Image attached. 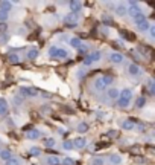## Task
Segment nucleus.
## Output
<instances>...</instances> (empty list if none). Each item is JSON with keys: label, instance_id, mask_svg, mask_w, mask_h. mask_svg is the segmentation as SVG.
Returning a JSON list of instances; mask_svg holds the SVG:
<instances>
[{"label": "nucleus", "instance_id": "obj_1", "mask_svg": "<svg viewBox=\"0 0 155 165\" xmlns=\"http://www.w3.org/2000/svg\"><path fill=\"white\" fill-rule=\"evenodd\" d=\"M131 98H132V90L131 89H123L119 92V98H117V106L120 109H128L131 104Z\"/></svg>", "mask_w": 155, "mask_h": 165}, {"label": "nucleus", "instance_id": "obj_2", "mask_svg": "<svg viewBox=\"0 0 155 165\" xmlns=\"http://www.w3.org/2000/svg\"><path fill=\"white\" fill-rule=\"evenodd\" d=\"M111 82H113V77H110V75H100V77H97L94 80V89L97 92H104L107 89V86H110Z\"/></svg>", "mask_w": 155, "mask_h": 165}, {"label": "nucleus", "instance_id": "obj_3", "mask_svg": "<svg viewBox=\"0 0 155 165\" xmlns=\"http://www.w3.org/2000/svg\"><path fill=\"white\" fill-rule=\"evenodd\" d=\"M128 5H129V6L126 8V14H128L129 17L137 18V17L143 15V11H142V8H140V5H138L137 2H129Z\"/></svg>", "mask_w": 155, "mask_h": 165}, {"label": "nucleus", "instance_id": "obj_4", "mask_svg": "<svg viewBox=\"0 0 155 165\" xmlns=\"http://www.w3.org/2000/svg\"><path fill=\"white\" fill-rule=\"evenodd\" d=\"M79 14H73V12H69L64 18H62V22H64V25L67 26V28H76L78 23H79Z\"/></svg>", "mask_w": 155, "mask_h": 165}, {"label": "nucleus", "instance_id": "obj_5", "mask_svg": "<svg viewBox=\"0 0 155 165\" xmlns=\"http://www.w3.org/2000/svg\"><path fill=\"white\" fill-rule=\"evenodd\" d=\"M134 25L138 28V31H148L149 29V26H151V23L148 22V18L145 17V14L143 15H140V17H137V18H134Z\"/></svg>", "mask_w": 155, "mask_h": 165}, {"label": "nucleus", "instance_id": "obj_6", "mask_svg": "<svg viewBox=\"0 0 155 165\" xmlns=\"http://www.w3.org/2000/svg\"><path fill=\"white\" fill-rule=\"evenodd\" d=\"M20 93H21L23 96H26V98H35V96L38 95V90L34 89V87L23 86V87H20Z\"/></svg>", "mask_w": 155, "mask_h": 165}, {"label": "nucleus", "instance_id": "obj_7", "mask_svg": "<svg viewBox=\"0 0 155 165\" xmlns=\"http://www.w3.org/2000/svg\"><path fill=\"white\" fill-rule=\"evenodd\" d=\"M72 142H73V147H75V148H79V150H82V148L87 147V139H85L84 136H78Z\"/></svg>", "mask_w": 155, "mask_h": 165}, {"label": "nucleus", "instance_id": "obj_8", "mask_svg": "<svg viewBox=\"0 0 155 165\" xmlns=\"http://www.w3.org/2000/svg\"><path fill=\"white\" fill-rule=\"evenodd\" d=\"M128 74H129L131 77H140V75H142V69H140V66L131 63V64L128 66Z\"/></svg>", "mask_w": 155, "mask_h": 165}, {"label": "nucleus", "instance_id": "obj_9", "mask_svg": "<svg viewBox=\"0 0 155 165\" xmlns=\"http://www.w3.org/2000/svg\"><path fill=\"white\" fill-rule=\"evenodd\" d=\"M26 138L31 139V141H37V139L41 138V131H40L38 128H31V130L26 131Z\"/></svg>", "mask_w": 155, "mask_h": 165}, {"label": "nucleus", "instance_id": "obj_10", "mask_svg": "<svg viewBox=\"0 0 155 165\" xmlns=\"http://www.w3.org/2000/svg\"><path fill=\"white\" fill-rule=\"evenodd\" d=\"M69 9L73 14H79V11L82 9V3L78 0H72V2H69Z\"/></svg>", "mask_w": 155, "mask_h": 165}, {"label": "nucleus", "instance_id": "obj_11", "mask_svg": "<svg viewBox=\"0 0 155 165\" xmlns=\"http://www.w3.org/2000/svg\"><path fill=\"white\" fill-rule=\"evenodd\" d=\"M110 61H111L113 64H120V63H123V55L119 54V52H113V54L110 55Z\"/></svg>", "mask_w": 155, "mask_h": 165}, {"label": "nucleus", "instance_id": "obj_12", "mask_svg": "<svg viewBox=\"0 0 155 165\" xmlns=\"http://www.w3.org/2000/svg\"><path fill=\"white\" fill-rule=\"evenodd\" d=\"M108 161H110V164H111V165H122V164H123V158H122L120 155H117V153L111 155Z\"/></svg>", "mask_w": 155, "mask_h": 165}, {"label": "nucleus", "instance_id": "obj_13", "mask_svg": "<svg viewBox=\"0 0 155 165\" xmlns=\"http://www.w3.org/2000/svg\"><path fill=\"white\" fill-rule=\"evenodd\" d=\"M122 128L126 130V131H131V130L135 128V123H134L132 119H125V121L122 123Z\"/></svg>", "mask_w": 155, "mask_h": 165}, {"label": "nucleus", "instance_id": "obj_14", "mask_svg": "<svg viewBox=\"0 0 155 165\" xmlns=\"http://www.w3.org/2000/svg\"><path fill=\"white\" fill-rule=\"evenodd\" d=\"M67 57H69V52H67L66 49H62V47H58V49H56L55 58H58V60H66Z\"/></svg>", "mask_w": 155, "mask_h": 165}, {"label": "nucleus", "instance_id": "obj_15", "mask_svg": "<svg viewBox=\"0 0 155 165\" xmlns=\"http://www.w3.org/2000/svg\"><path fill=\"white\" fill-rule=\"evenodd\" d=\"M8 110H9V106H8L6 99L0 98V116H5L8 113Z\"/></svg>", "mask_w": 155, "mask_h": 165}, {"label": "nucleus", "instance_id": "obj_16", "mask_svg": "<svg viewBox=\"0 0 155 165\" xmlns=\"http://www.w3.org/2000/svg\"><path fill=\"white\" fill-rule=\"evenodd\" d=\"M46 162H47V165H61V159H59L58 156L52 155V156H47V158H46Z\"/></svg>", "mask_w": 155, "mask_h": 165}, {"label": "nucleus", "instance_id": "obj_17", "mask_svg": "<svg viewBox=\"0 0 155 165\" xmlns=\"http://www.w3.org/2000/svg\"><path fill=\"white\" fill-rule=\"evenodd\" d=\"M107 96H108V99H117L119 98V89H116V87L108 89L107 90Z\"/></svg>", "mask_w": 155, "mask_h": 165}, {"label": "nucleus", "instance_id": "obj_18", "mask_svg": "<svg viewBox=\"0 0 155 165\" xmlns=\"http://www.w3.org/2000/svg\"><path fill=\"white\" fill-rule=\"evenodd\" d=\"M40 50L38 47H31L29 50H28V60H35L37 57H38Z\"/></svg>", "mask_w": 155, "mask_h": 165}, {"label": "nucleus", "instance_id": "obj_19", "mask_svg": "<svg viewBox=\"0 0 155 165\" xmlns=\"http://www.w3.org/2000/svg\"><path fill=\"white\" fill-rule=\"evenodd\" d=\"M20 60H21V58H20L18 54H9V55H8V61H9L11 64H18Z\"/></svg>", "mask_w": 155, "mask_h": 165}, {"label": "nucleus", "instance_id": "obj_20", "mask_svg": "<svg viewBox=\"0 0 155 165\" xmlns=\"http://www.w3.org/2000/svg\"><path fill=\"white\" fill-rule=\"evenodd\" d=\"M114 12H116V15H119V17H123L125 14H126V6L125 5H117L116 9H114Z\"/></svg>", "mask_w": 155, "mask_h": 165}, {"label": "nucleus", "instance_id": "obj_21", "mask_svg": "<svg viewBox=\"0 0 155 165\" xmlns=\"http://www.w3.org/2000/svg\"><path fill=\"white\" fill-rule=\"evenodd\" d=\"M88 57H90L91 63H96V61H99V60L102 58V54H100V50H94V52H91Z\"/></svg>", "mask_w": 155, "mask_h": 165}, {"label": "nucleus", "instance_id": "obj_22", "mask_svg": "<svg viewBox=\"0 0 155 165\" xmlns=\"http://www.w3.org/2000/svg\"><path fill=\"white\" fill-rule=\"evenodd\" d=\"M69 44H70L72 47L78 49V47L82 44V41H81V38H79V37H72V38H69Z\"/></svg>", "mask_w": 155, "mask_h": 165}, {"label": "nucleus", "instance_id": "obj_23", "mask_svg": "<svg viewBox=\"0 0 155 165\" xmlns=\"http://www.w3.org/2000/svg\"><path fill=\"white\" fill-rule=\"evenodd\" d=\"M146 106V98L145 96H138L135 101V109H143Z\"/></svg>", "mask_w": 155, "mask_h": 165}, {"label": "nucleus", "instance_id": "obj_24", "mask_svg": "<svg viewBox=\"0 0 155 165\" xmlns=\"http://www.w3.org/2000/svg\"><path fill=\"white\" fill-rule=\"evenodd\" d=\"M87 130H88V124L87 123H79L78 124V127H76V131L78 133H87Z\"/></svg>", "mask_w": 155, "mask_h": 165}, {"label": "nucleus", "instance_id": "obj_25", "mask_svg": "<svg viewBox=\"0 0 155 165\" xmlns=\"http://www.w3.org/2000/svg\"><path fill=\"white\" fill-rule=\"evenodd\" d=\"M44 145H46L47 148H53V147L56 145V141H55L53 138H46V139H44Z\"/></svg>", "mask_w": 155, "mask_h": 165}, {"label": "nucleus", "instance_id": "obj_26", "mask_svg": "<svg viewBox=\"0 0 155 165\" xmlns=\"http://www.w3.org/2000/svg\"><path fill=\"white\" fill-rule=\"evenodd\" d=\"M9 158H12V155H11V151H9V150H2V151H0V159H2V161H5V162H6Z\"/></svg>", "mask_w": 155, "mask_h": 165}, {"label": "nucleus", "instance_id": "obj_27", "mask_svg": "<svg viewBox=\"0 0 155 165\" xmlns=\"http://www.w3.org/2000/svg\"><path fill=\"white\" fill-rule=\"evenodd\" d=\"M8 17H9V11H5V9L0 8V22L5 23V22L8 20Z\"/></svg>", "mask_w": 155, "mask_h": 165}, {"label": "nucleus", "instance_id": "obj_28", "mask_svg": "<svg viewBox=\"0 0 155 165\" xmlns=\"http://www.w3.org/2000/svg\"><path fill=\"white\" fill-rule=\"evenodd\" d=\"M0 8L5 9V11H9V9L12 8V2H6V0H3V2H0Z\"/></svg>", "mask_w": 155, "mask_h": 165}, {"label": "nucleus", "instance_id": "obj_29", "mask_svg": "<svg viewBox=\"0 0 155 165\" xmlns=\"http://www.w3.org/2000/svg\"><path fill=\"white\" fill-rule=\"evenodd\" d=\"M120 34H122V37H123L125 40H134V38H135V37H134V34L126 32V31H120Z\"/></svg>", "mask_w": 155, "mask_h": 165}, {"label": "nucleus", "instance_id": "obj_30", "mask_svg": "<svg viewBox=\"0 0 155 165\" xmlns=\"http://www.w3.org/2000/svg\"><path fill=\"white\" fill-rule=\"evenodd\" d=\"M62 148H64L66 151H69V150H73L75 147H73V142H72V141H64V144H62Z\"/></svg>", "mask_w": 155, "mask_h": 165}, {"label": "nucleus", "instance_id": "obj_31", "mask_svg": "<svg viewBox=\"0 0 155 165\" xmlns=\"http://www.w3.org/2000/svg\"><path fill=\"white\" fill-rule=\"evenodd\" d=\"M29 153H31L32 156H35V158H37V156L41 155V150H40L38 147H31V148H29Z\"/></svg>", "mask_w": 155, "mask_h": 165}, {"label": "nucleus", "instance_id": "obj_32", "mask_svg": "<svg viewBox=\"0 0 155 165\" xmlns=\"http://www.w3.org/2000/svg\"><path fill=\"white\" fill-rule=\"evenodd\" d=\"M5 165H20V161H18L17 158H9V159L5 162Z\"/></svg>", "mask_w": 155, "mask_h": 165}, {"label": "nucleus", "instance_id": "obj_33", "mask_svg": "<svg viewBox=\"0 0 155 165\" xmlns=\"http://www.w3.org/2000/svg\"><path fill=\"white\" fill-rule=\"evenodd\" d=\"M61 164L62 165H75V159H72V158H64V159L61 161Z\"/></svg>", "mask_w": 155, "mask_h": 165}, {"label": "nucleus", "instance_id": "obj_34", "mask_svg": "<svg viewBox=\"0 0 155 165\" xmlns=\"http://www.w3.org/2000/svg\"><path fill=\"white\" fill-rule=\"evenodd\" d=\"M56 46H50L49 47V57H52V58H55V54H56Z\"/></svg>", "mask_w": 155, "mask_h": 165}, {"label": "nucleus", "instance_id": "obj_35", "mask_svg": "<svg viewBox=\"0 0 155 165\" xmlns=\"http://www.w3.org/2000/svg\"><path fill=\"white\" fill-rule=\"evenodd\" d=\"M91 165H104V159L102 158H94L91 161Z\"/></svg>", "mask_w": 155, "mask_h": 165}, {"label": "nucleus", "instance_id": "obj_36", "mask_svg": "<svg viewBox=\"0 0 155 165\" xmlns=\"http://www.w3.org/2000/svg\"><path fill=\"white\" fill-rule=\"evenodd\" d=\"M148 31H149V37H151V38H155V26L154 25H151Z\"/></svg>", "mask_w": 155, "mask_h": 165}, {"label": "nucleus", "instance_id": "obj_37", "mask_svg": "<svg viewBox=\"0 0 155 165\" xmlns=\"http://www.w3.org/2000/svg\"><path fill=\"white\" fill-rule=\"evenodd\" d=\"M91 64H93V63H91L90 57H88V55H85V58H84V66H87V67H88V66H91Z\"/></svg>", "mask_w": 155, "mask_h": 165}, {"label": "nucleus", "instance_id": "obj_38", "mask_svg": "<svg viewBox=\"0 0 155 165\" xmlns=\"http://www.w3.org/2000/svg\"><path fill=\"white\" fill-rule=\"evenodd\" d=\"M78 50H79L81 54H85V52H87V46H85V44H81V46L78 47Z\"/></svg>", "mask_w": 155, "mask_h": 165}, {"label": "nucleus", "instance_id": "obj_39", "mask_svg": "<svg viewBox=\"0 0 155 165\" xmlns=\"http://www.w3.org/2000/svg\"><path fill=\"white\" fill-rule=\"evenodd\" d=\"M8 29V23H0V32H5Z\"/></svg>", "mask_w": 155, "mask_h": 165}, {"label": "nucleus", "instance_id": "obj_40", "mask_svg": "<svg viewBox=\"0 0 155 165\" xmlns=\"http://www.w3.org/2000/svg\"><path fill=\"white\" fill-rule=\"evenodd\" d=\"M108 136H110V138H117V131L116 130H110V131H108Z\"/></svg>", "mask_w": 155, "mask_h": 165}, {"label": "nucleus", "instance_id": "obj_41", "mask_svg": "<svg viewBox=\"0 0 155 165\" xmlns=\"http://www.w3.org/2000/svg\"><path fill=\"white\" fill-rule=\"evenodd\" d=\"M149 90H151V93H154V81L152 80H149Z\"/></svg>", "mask_w": 155, "mask_h": 165}, {"label": "nucleus", "instance_id": "obj_42", "mask_svg": "<svg viewBox=\"0 0 155 165\" xmlns=\"http://www.w3.org/2000/svg\"><path fill=\"white\" fill-rule=\"evenodd\" d=\"M84 75H85V72H84V70H79V74H78V77L81 78V77H84Z\"/></svg>", "mask_w": 155, "mask_h": 165}, {"label": "nucleus", "instance_id": "obj_43", "mask_svg": "<svg viewBox=\"0 0 155 165\" xmlns=\"http://www.w3.org/2000/svg\"><path fill=\"white\" fill-rule=\"evenodd\" d=\"M0 151H2V148H0Z\"/></svg>", "mask_w": 155, "mask_h": 165}]
</instances>
